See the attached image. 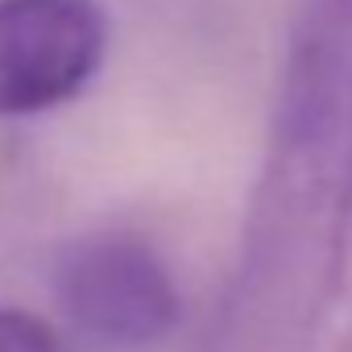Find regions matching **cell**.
<instances>
[{"instance_id":"6da1fadb","label":"cell","mask_w":352,"mask_h":352,"mask_svg":"<svg viewBox=\"0 0 352 352\" xmlns=\"http://www.w3.org/2000/svg\"><path fill=\"white\" fill-rule=\"evenodd\" d=\"M352 191V0H302L224 327L208 352H302L336 307Z\"/></svg>"},{"instance_id":"7a4b0ae2","label":"cell","mask_w":352,"mask_h":352,"mask_svg":"<svg viewBox=\"0 0 352 352\" xmlns=\"http://www.w3.org/2000/svg\"><path fill=\"white\" fill-rule=\"evenodd\" d=\"M54 294L67 319L112 348H153L183 319L170 265L137 232H87L58 249Z\"/></svg>"},{"instance_id":"3957f363","label":"cell","mask_w":352,"mask_h":352,"mask_svg":"<svg viewBox=\"0 0 352 352\" xmlns=\"http://www.w3.org/2000/svg\"><path fill=\"white\" fill-rule=\"evenodd\" d=\"M108 54L96 0H0V116H38L75 100Z\"/></svg>"},{"instance_id":"277c9868","label":"cell","mask_w":352,"mask_h":352,"mask_svg":"<svg viewBox=\"0 0 352 352\" xmlns=\"http://www.w3.org/2000/svg\"><path fill=\"white\" fill-rule=\"evenodd\" d=\"M0 352H63V344L46 319L17 307H0Z\"/></svg>"},{"instance_id":"5b68a950","label":"cell","mask_w":352,"mask_h":352,"mask_svg":"<svg viewBox=\"0 0 352 352\" xmlns=\"http://www.w3.org/2000/svg\"><path fill=\"white\" fill-rule=\"evenodd\" d=\"M336 307H352V191H348V208H344V224H340V249H336V290H331Z\"/></svg>"},{"instance_id":"8992f818","label":"cell","mask_w":352,"mask_h":352,"mask_svg":"<svg viewBox=\"0 0 352 352\" xmlns=\"http://www.w3.org/2000/svg\"><path fill=\"white\" fill-rule=\"evenodd\" d=\"M336 352H352V331H348V340H344V344H340Z\"/></svg>"}]
</instances>
